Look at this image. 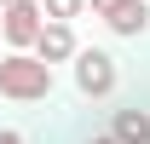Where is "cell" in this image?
<instances>
[{
	"mask_svg": "<svg viewBox=\"0 0 150 144\" xmlns=\"http://www.w3.org/2000/svg\"><path fill=\"white\" fill-rule=\"evenodd\" d=\"M0 98H12V104H46L52 98V64L35 58L29 46L6 52L0 58Z\"/></svg>",
	"mask_w": 150,
	"mask_h": 144,
	"instance_id": "obj_1",
	"label": "cell"
},
{
	"mask_svg": "<svg viewBox=\"0 0 150 144\" xmlns=\"http://www.w3.org/2000/svg\"><path fill=\"white\" fill-rule=\"evenodd\" d=\"M69 69H75V92H81V98H110L115 81H121V69H115V58L104 52V46H75Z\"/></svg>",
	"mask_w": 150,
	"mask_h": 144,
	"instance_id": "obj_2",
	"label": "cell"
},
{
	"mask_svg": "<svg viewBox=\"0 0 150 144\" xmlns=\"http://www.w3.org/2000/svg\"><path fill=\"white\" fill-rule=\"evenodd\" d=\"M40 23H46L40 0H6V6H0V40H6V52H23V46H35Z\"/></svg>",
	"mask_w": 150,
	"mask_h": 144,
	"instance_id": "obj_3",
	"label": "cell"
},
{
	"mask_svg": "<svg viewBox=\"0 0 150 144\" xmlns=\"http://www.w3.org/2000/svg\"><path fill=\"white\" fill-rule=\"evenodd\" d=\"M75 46H81V40H75V23H64V18H46L29 52H35V58H46V64H69V58H75Z\"/></svg>",
	"mask_w": 150,
	"mask_h": 144,
	"instance_id": "obj_4",
	"label": "cell"
},
{
	"mask_svg": "<svg viewBox=\"0 0 150 144\" xmlns=\"http://www.w3.org/2000/svg\"><path fill=\"white\" fill-rule=\"evenodd\" d=\"M104 23H110V35L139 40V35L150 29V0H115L110 12H104Z\"/></svg>",
	"mask_w": 150,
	"mask_h": 144,
	"instance_id": "obj_5",
	"label": "cell"
},
{
	"mask_svg": "<svg viewBox=\"0 0 150 144\" xmlns=\"http://www.w3.org/2000/svg\"><path fill=\"white\" fill-rule=\"evenodd\" d=\"M110 133H115L121 144H150V109H115Z\"/></svg>",
	"mask_w": 150,
	"mask_h": 144,
	"instance_id": "obj_6",
	"label": "cell"
},
{
	"mask_svg": "<svg viewBox=\"0 0 150 144\" xmlns=\"http://www.w3.org/2000/svg\"><path fill=\"white\" fill-rule=\"evenodd\" d=\"M40 12H46V18H64V23H75L81 12H87V0H40Z\"/></svg>",
	"mask_w": 150,
	"mask_h": 144,
	"instance_id": "obj_7",
	"label": "cell"
},
{
	"mask_svg": "<svg viewBox=\"0 0 150 144\" xmlns=\"http://www.w3.org/2000/svg\"><path fill=\"white\" fill-rule=\"evenodd\" d=\"M0 144H29L23 133H12V127H0Z\"/></svg>",
	"mask_w": 150,
	"mask_h": 144,
	"instance_id": "obj_8",
	"label": "cell"
},
{
	"mask_svg": "<svg viewBox=\"0 0 150 144\" xmlns=\"http://www.w3.org/2000/svg\"><path fill=\"white\" fill-rule=\"evenodd\" d=\"M110 6H115V0H87V12H98V18H104Z\"/></svg>",
	"mask_w": 150,
	"mask_h": 144,
	"instance_id": "obj_9",
	"label": "cell"
},
{
	"mask_svg": "<svg viewBox=\"0 0 150 144\" xmlns=\"http://www.w3.org/2000/svg\"><path fill=\"white\" fill-rule=\"evenodd\" d=\"M93 144H121V138H115V133H104V138H93Z\"/></svg>",
	"mask_w": 150,
	"mask_h": 144,
	"instance_id": "obj_10",
	"label": "cell"
},
{
	"mask_svg": "<svg viewBox=\"0 0 150 144\" xmlns=\"http://www.w3.org/2000/svg\"><path fill=\"white\" fill-rule=\"evenodd\" d=\"M0 6H6V0H0Z\"/></svg>",
	"mask_w": 150,
	"mask_h": 144,
	"instance_id": "obj_11",
	"label": "cell"
}]
</instances>
